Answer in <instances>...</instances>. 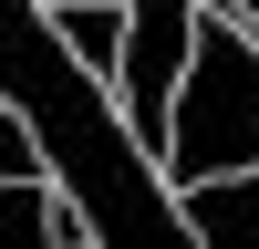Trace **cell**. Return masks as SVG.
Returning a JSON list of instances; mask_svg holds the SVG:
<instances>
[{
  "label": "cell",
  "mask_w": 259,
  "mask_h": 249,
  "mask_svg": "<svg viewBox=\"0 0 259 249\" xmlns=\"http://www.w3.org/2000/svg\"><path fill=\"white\" fill-rule=\"evenodd\" d=\"M187 31H197V0H124L114 114L135 124L145 156H156V135H166V94H177V73H187Z\"/></svg>",
  "instance_id": "3957f363"
},
{
  "label": "cell",
  "mask_w": 259,
  "mask_h": 249,
  "mask_svg": "<svg viewBox=\"0 0 259 249\" xmlns=\"http://www.w3.org/2000/svg\"><path fill=\"white\" fill-rule=\"evenodd\" d=\"M52 239H83L73 197H62L41 166H21V177H0V249H52Z\"/></svg>",
  "instance_id": "5b68a950"
},
{
  "label": "cell",
  "mask_w": 259,
  "mask_h": 249,
  "mask_svg": "<svg viewBox=\"0 0 259 249\" xmlns=\"http://www.w3.org/2000/svg\"><path fill=\"white\" fill-rule=\"evenodd\" d=\"M21 166H41V156H31V135H21V114L0 104V177H21Z\"/></svg>",
  "instance_id": "52a82bcc"
},
{
  "label": "cell",
  "mask_w": 259,
  "mask_h": 249,
  "mask_svg": "<svg viewBox=\"0 0 259 249\" xmlns=\"http://www.w3.org/2000/svg\"><path fill=\"white\" fill-rule=\"evenodd\" d=\"M228 166H259V31L239 21V0H197L187 73L166 94V135H156V177L197 187Z\"/></svg>",
  "instance_id": "7a4b0ae2"
},
{
  "label": "cell",
  "mask_w": 259,
  "mask_h": 249,
  "mask_svg": "<svg viewBox=\"0 0 259 249\" xmlns=\"http://www.w3.org/2000/svg\"><path fill=\"white\" fill-rule=\"evenodd\" d=\"M52 31L73 42V62L94 83H114V52H124V0H52Z\"/></svg>",
  "instance_id": "8992f818"
},
{
  "label": "cell",
  "mask_w": 259,
  "mask_h": 249,
  "mask_svg": "<svg viewBox=\"0 0 259 249\" xmlns=\"http://www.w3.org/2000/svg\"><path fill=\"white\" fill-rule=\"evenodd\" d=\"M177 218H187V239H207V249H259V166H228V177H197V187H177Z\"/></svg>",
  "instance_id": "277c9868"
},
{
  "label": "cell",
  "mask_w": 259,
  "mask_h": 249,
  "mask_svg": "<svg viewBox=\"0 0 259 249\" xmlns=\"http://www.w3.org/2000/svg\"><path fill=\"white\" fill-rule=\"evenodd\" d=\"M0 104L21 114L41 177L73 197L83 239H104V249H166V239H187L177 187L156 177V156L135 145V124L114 114V83H94L73 62V42L52 31L41 0H0Z\"/></svg>",
  "instance_id": "6da1fadb"
}]
</instances>
